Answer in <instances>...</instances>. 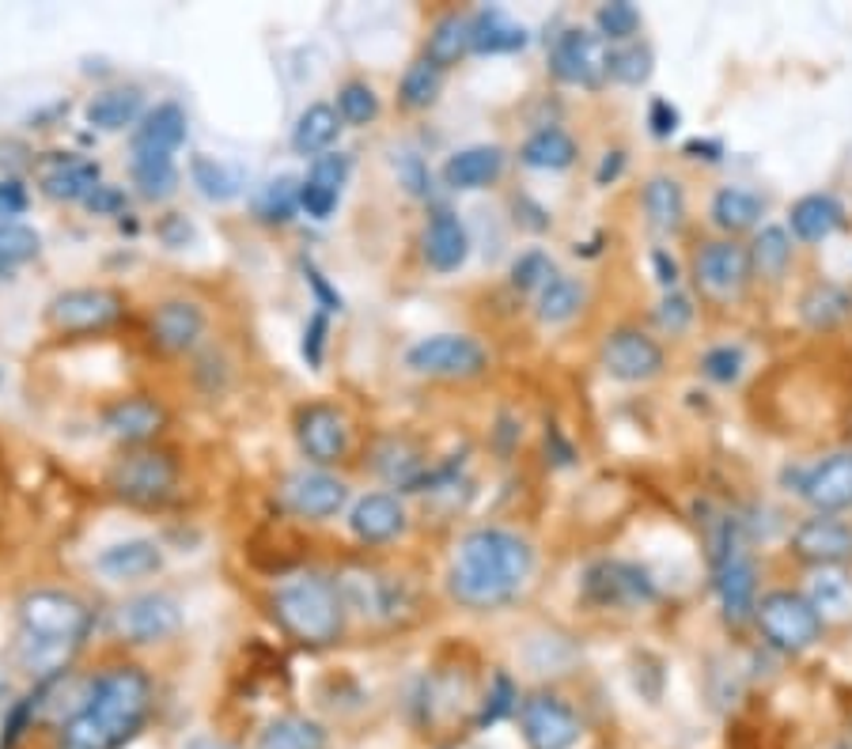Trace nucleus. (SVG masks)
I'll return each mask as SVG.
<instances>
[{"label":"nucleus","mask_w":852,"mask_h":749,"mask_svg":"<svg viewBox=\"0 0 852 749\" xmlns=\"http://www.w3.org/2000/svg\"><path fill=\"white\" fill-rule=\"evenodd\" d=\"M534 568V549L520 534L500 526H481L458 542L447 571L451 599L466 610H497L520 594Z\"/></svg>","instance_id":"nucleus-1"},{"label":"nucleus","mask_w":852,"mask_h":749,"mask_svg":"<svg viewBox=\"0 0 852 749\" xmlns=\"http://www.w3.org/2000/svg\"><path fill=\"white\" fill-rule=\"evenodd\" d=\"M152 712V681L137 667H114L91 685L83 708L65 723L57 749H122Z\"/></svg>","instance_id":"nucleus-2"},{"label":"nucleus","mask_w":852,"mask_h":749,"mask_svg":"<svg viewBox=\"0 0 852 749\" xmlns=\"http://www.w3.org/2000/svg\"><path fill=\"white\" fill-rule=\"evenodd\" d=\"M91 633V610L69 591H31L20 602V667L42 681L65 674Z\"/></svg>","instance_id":"nucleus-3"},{"label":"nucleus","mask_w":852,"mask_h":749,"mask_svg":"<svg viewBox=\"0 0 852 749\" xmlns=\"http://www.w3.org/2000/svg\"><path fill=\"white\" fill-rule=\"evenodd\" d=\"M273 610L292 636L311 647L333 644L345 625V602H341L338 583H330L319 571H304V576L281 583L273 594Z\"/></svg>","instance_id":"nucleus-4"},{"label":"nucleus","mask_w":852,"mask_h":749,"mask_svg":"<svg viewBox=\"0 0 852 749\" xmlns=\"http://www.w3.org/2000/svg\"><path fill=\"white\" fill-rule=\"evenodd\" d=\"M754 621L762 628L765 644L776 651H807L818 636H822V617L815 613V605L804 594L792 591H770L762 602L754 605Z\"/></svg>","instance_id":"nucleus-5"},{"label":"nucleus","mask_w":852,"mask_h":749,"mask_svg":"<svg viewBox=\"0 0 852 749\" xmlns=\"http://www.w3.org/2000/svg\"><path fill=\"white\" fill-rule=\"evenodd\" d=\"M406 364L417 375H432V378H478L489 367V356L474 338L463 333H436V338L417 341L406 352Z\"/></svg>","instance_id":"nucleus-6"},{"label":"nucleus","mask_w":852,"mask_h":749,"mask_svg":"<svg viewBox=\"0 0 852 749\" xmlns=\"http://www.w3.org/2000/svg\"><path fill=\"white\" fill-rule=\"evenodd\" d=\"M179 485V466L167 451H137L125 454L118 466L111 469V488L129 503H163Z\"/></svg>","instance_id":"nucleus-7"},{"label":"nucleus","mask_w":852,"mask_h":749,"mask_svg":"<svg viewBox=\"0 0 852 749\" xmlns=\"http://www.w3.org/2000/svg\"><path fill=\"white\" fill-rule=\"evenodd\" d=\"M125 315V303L114 288H69L49 299V326L57 333H95Z\"/></svg>","instance_id":"nucleus-8"},{"label":"nucleus","mask_w":852,"mask_h":749,"mask_svg":"<svg viewBox=\"0 0 852 749\" xmlns=\"http://www.w3.org/2000/svg\"><path fill=\"white\" fill-rule=\"evenodd\" d=\"M549 72L561 83H580V88H599L610 76V46L591 31H565L549 49Z\"/></svg>","instance_id":"nucleus-9"},{"label":"nucleus","mask_w":852,"mask_h":749,"mask_svg":"<svg viewBox=\"0 0 852 749\" xmlns=\"http://www.w3.org/2000/svg\"><path fill=\"white\" fill-rule=\"evenodd\" d=\"M693 276H697V288L713 299H735L750 273V254L747 247L731 239H720V242H705V247L693 254Z\"/></svg>","instance_id":"nucleus-10"},{"label":"nucleus","mask_w":852,"mask_h":749,"mask_svg":"<svg viewBox=\"0 0 852 749\" xmlns=\"http://www.w3.org/2000/svg\"><path fill=\"white\" fill-rule=\"evenodd\" d=\"M118 636L129 639V644H156V639H167L182 628V610L171 594L148 591L129 599L118 610Z\"/></svg>","instance_id":"nucleus-11"},{"label":"nucleus","mask_w":852,"mask_h":749,"mask_svg":"<svg viewBox=\"0 0 852 749\" xmlns=\"http://www.w3.org/2000/svg\"><path fill=\"white\" fill-rule=\"evenodd\" d=\"M583 594L599 605H640L656 599V587H651L648 571L637 568V564L599 560L583 576Z\"/></svg>","instance_id":"nucleus-12"},{"label":"nucleus","mask_w":852,"mask_h":749,"mask_svg":"<svg viewBox=\"0 0 852 749\" xmlns=\"http://www.w3.org/2000/svg\"><path fill=\"white\" fill-rule=\"evenodd\" d=\"M603 367L617 383H645L663 372V349L640 330H614L603 344Z\"/></svg>","instance_id":"nucleus-13"},{"label":"nucleus","mask_w":852,"mask_h":749,"mask_svg":"<svg viewBox=\"0 0 852 749\" xmlns=\"http://www.w3.org/2000/svg\"><path fill=\"white\" fill-rule=\"evenodd\" d=\"M299 451L319 466H333L349 454V420L333 406H307L296 417Z\"/></svg>","instance_id":"nucleus-14"},{"label":"nucleus","mask_w":852,"mask_h":749,"mask_svg":"<svg viewBox=\"0 0 852 749\" xmlns=\"http://www.w3.org/2000/svg\"><path fill=\"white\" fill-rule=\"evenodd\" d=\"M523 719V735H527L531 749H568L580 738V719L572 715L568 704H561L557 696H531L520 708Z\"/></svg>","instance_id":"nucleus-15"},{"label":"nucleus","mask_w":852,"mask_h":749,"mask_svg":"<svg viewBox=\"0 0 852 749\" xmlns=\"http://www.w3.org/2000/svg\"><path fill=\"white\" fill-rule=\"evenodd\" d=\"M281 496L288 511H296L299 519H330L345 508L349 488L333 474H322V469H299L284 481Z\"/></svg>","instance_id":"nucleus-16"},{"label":"nucleus","mask_w":852,"mask_h":749,"mask_svg":"<svg viewBox=\"0 0 852 749\" xmlns=\"http://www.w3.org/2000/svg\"><path fill=\"white\" fill-rule=\"evenodd\" d=\"M799 496L818 511V515H833V511L852 508V451L830 454L818 462L811 474L799 481Z\"/></svg>","instance_id":"nucleus-17"},{"label":"nucleus","mask_w":852,"mask_h":749,"mask_svg":"<svg viewBox=\"0 0 852 749\" xmlns=\"http://www.w3.org/2000/svg\"><path fill=\"white\" fill-rule=\"evenodd\" d=\"M792 549L818 568H838V564L852 560V526L830 515H815L796 526Z\"/></svg>","instance_id":"nucleus-18"},{"label":"nucleus","mask_w":852,"mask_h":749,"mask_svg":"<svg viewBox=\"0 0 852 749\" xmlns=\"http://www.w3.org/2000/svg\"><path fill=\"white\" fill-rule=\"evenodd\" d=\"M38 186L54 201H88L103 186V171L95 159L83 156H54L38 174Z\"/></svg>","instance_id":"nucleus-19"},{"label":"nucleus","mask_w":852,"mask_h":749,"mask_svg":"<svg viewBox=\"0 0 852 749\" xmlns=\"http://www.w3.org/2000/svg\"><path fill=\"white\" fill-rule=\"evenodd\" d=\"M470 258V235H466L463 220L451 208L432 213L429 227H424V262L436 273H455Z\"/></svg>","instance_id":"nucleus-20"},{"label":"nucleus","mask_w":852,"mask_h":749,"mask_svg":"<svg viewBox=\"0 0 852 749\" xmlns=\"http://www.w3.org/2000/svg\"><path fill=\"white\" fill-rule=\"evenodd\" d=\"M353 534L367 545L395 542L406 530V508L398 503V496L390 492H367L364 500H356L353 515H349Z\"/></svg>","instance_id":"nucleus-21"},{"label":"nucleus","mask_w":852,"mask_h":749,"mask_svg":"<svg viewBox=\"0 0 852 749\" xmlns=\"http://www.w3.org/2000/svg\"><path fill=\"white\" fill-rule=\"evenodd\" d=\"M95 568L103 571L114 583H129V579H145L156 576L163 568V553L152 537H129V542H114L106 545L95 557Z\"/></svg>","instance_id":"nucleus-22"},{"label":"nucleus","mask_w":852,"mask_h":749,"mask_svg":"<svg viewBox=\"0 0 852 749\" xmlns=\"http://www.w3.org/2000/svg\"><path fill=\"white\" fill-rule=\"evenodd\" d=\"M186 140V111L179 103H160L140 117L133 129V151L137 156H171Z\"/></svg>","instance_id":"nucleus-23"},{"label":"nucleus","mask_w":852,"mask_h":749,"mask_svg":"<svg viewBox=\"0 0 852 749\" xmlns=\"http://www.w3.org/2000/svg\"><path fill=\"white\" fill-rule=\"evenodd\" d=\"M163 424H167V412L152 398H125L118 406L106 409L103 417L106 435H114L118 443H148L163 432Z\"/></svg>","instance_id":"nucleus-24"},{"label":"nucleus","mask_w":852,"mask_h":749,"mask_svg":"<svg viewBox=\"0 0 852 749\" xmlns=\"http://www.w3.org/2000/svg\"><path fill=\"white\" fill-rule=\"evenodd\" d=\"M788 227L799 242H822L845 227V205L830 193H807L788 208Z\"/></svg>","instance_id":"nucleus-25"},{"label":"nucleus","mask_w":852,"mask_h":749,"mask_svg":"<svg viewBox=\"0 0 852 749\" xmlns=\"http://www.w3.org/2000/svg\"><path fill=\"white\" fill-rule=\"evenodd\" d=\"M205 333V315L197 303L190 299H171L156 310L152 318V338L167 352H186L194 349L197 338Z\"/></svg>","instance_id":"nucleus-26"},{"label":"nucleus","mask_w":852,"mask_h":749,"mask_svg":"<svg viewBox=\"0 0 852 749\" xmlns=\"http://www.w3.org/2000/svg\"><path fill=\"white\" fill-rule=\"evenodd\" d=\"M504 171V151L497 145L463 148L444 163V182L451 190H486Z\"/></svg>","instance_id":"nucleus-27"},{"label":"nucleus","mask_w":852,"mask_h":749,"mask_svg":"<svg viewBox=\"0 0 852 749\" xmlns=\"http://www.w3.org/2000/svg\"><path fill=\"white\" fill-rule=\"evenodd\" d=\"M807 602L815 613L833 625H852V571L845 568H818L807 583Z\"/></svg>","instance_id":"nucleus-28"},{"label":"nucleus","mask_w":852,"mask_h":749,"mask_svg":"<svg viewBox=\"0 0 852 749\" xmlns=\"http://www.w3.org/2000/svg\"><path fill=\"white\" fill-rule=\"evenodd\" d=\"M527 46V27L515 23L500 8H486L470 20V49L474 54H515Z\"/></svg>","instance_id":"nucleus-29"},{"label":"nucleus","mask_w":852,"mask_h":749,"mask_svg":"<svg viewBox=\"0 0 852 749\" xmlns=\"http://www.w3.org/2000/svg\"><path fill=\"white\" fill-rule=\"evenodd\" d=\"M640 201H645V216H648L651 231L674 235L682 227V220H686V193H682L679 179H671V174L648 179Z\"/></svg>","instance_id":"nucleus-30"},{"label":"nucleus","mask_w":852,"mask_h":749,"mask_svg":"<svg viewBox=\"0 0 852 749\" xmlns=\"http://www.w3.org/2000/svg\"><path fill=\"white\" fill-rule=\"evenodd\" d=\"M341 133V114L338 106L330 103H311L304 114L296 117V129H292V148L299 151V156H326V151L333 148V140H338Z\"/></svg>","instance_id":"nucleus-31"},{"label":"nucleus","mask_w":852,"mask_h":749,"mask_svg":"<svg viewBox=\"0 0 852 749\" xmlns=\"http://www.w3.org/2000/svg\"><path fill=\"white\" fill-rule=\"evenodd\" d=\"M190 179H194V186L202 190V197L216 201V205L236 201L247 186L243 171H239L236 163H228V159H216V156L190 159Z\"/></svg>","instance_id":"nucleus-32"},{"label":"nucleus","mask_w":852,"mask_h":749,"mask_svg":"<svg viewBox=\"0 0 852 749\" xmlns=\"http://www.w3.org/2000/svg\"><path fill=\"white\" fill-rule=\"evenodd\" d=\"M145 111V99H140L137 88H111V91H99L95 99L88 103V125L103 133H118L125 125H133Z\"/></svg>","instance_id":"nucleus-33"},{"label":"nucleus","mask_w":852,"mask_h":749,"mask_svg":"<svg viewBox=\"0 0 852 749\" xmlns=\"http://www.w3.org/2000/svg\"><path fill=\"white\" fill-rule=\"evenodd\" d=\"M849 315H852V292H845L841 284H815L799 299V318L811 330H833Z\"/></svg>","instance_id":"nucleus-34"},{"label":"nucleus","mask_w":852,"mask_h":749,"mask_svg":"<svg viewBox=\"0 0 852 749\" xmlns=\"http://www.w3.org/2000/svg\"><path fill=\"white\" fill-rule=\"evenodd\" d=\"M520 159L534 171H565L576 163V140L557 125H546V129L531 133L527 145L520 148Z\"/></svg>","instance_id":"nucleus-35"},{"label":"nucleus","mask_w":852,"mask_h":749,"mask_svg":"<svg viewBox=\"0 0 852 749\" xmlns=\"http://www.w3.org/2000/svg\"><path fill=\"white\" fill-rule=\"evenodd\" d=\"M765 213V201L758 193L742 190V186H724L713 197V224L728 235H739L747 227H754Z\"/></svg>","instance_id":"nucleus-36"},{"label":"nucleus","mask_w":852,"mask_h":749,"mask_svg":"<svg viewBox=\"0 0 852 749\" xmlns=\"http://www.w3.org/2000/svg\"><path fill=\"white\" fill-rule=\"evenodd\" d=\"M470 54V15L451 12L432 27L429 46H424V61H432L436 69L458 65V57Z\"/></svg>","instance_id":"nucleus-37"},{"label":"nucleus","mask_w":852,"mask_h":749,"mask_svg":"<svg viewBox=\"0 0 852 749\" xmlns=\"http://www.w3.org/2000/svg\"><path fill=\"white\" fill-rule=\"evenodd\" d=\"M750 254V273L765 276V281H781L784 273H788V262H792V239L784 227H762V231L754 235V242L747 247Z\"/></svg>","instance_id":"nucleus-38"},{"label":"nucleus","mask_w":852,"mask_h":749,"mask_svg":"<svg viewBox=\"0 0 852 749\" xmlns=\"http://www.w3.org/2000/svg\"><path fill=\"white\" fill-rule=\"evenodd\" d=\"M258 749H326V730L304 715H284L262 730Z\"/></svg>","instance_id":"nucleus-39"},{"label":"nucleus","mask_w":852,"mask_h":749,"mask_svg":"<svg viewBox=\"0 0 852 749\" xmlns=\"http://www.w3.org/2000/svg\"><path fill=\"white\" fill-rule=\"evenodd\" d=\"M299 190H304V179L296 174H277L262 186L254 201V213L262 224H288L292 216L299 213Z\"/></svg>","instance_id":"nucleus-40"},{"label":"nucleus","mask_w":852,"mask_h":749,"mask_svg":"<svg viewBox=\"0 0 852 749\" xmlns=\"http://www.w3.org/2000/svg\"><path fill=\"white\" fill-rule=\"evenodd\" d=\"M583 299H588V292H583V284L576 276H554L538 296V318L549 326H561L580 315Z\"/></svg>","instance_id":"nucleus-41"},{"label":"nucleus","mask_w":852,"mask_h":749,"mask_svg":"<svg viewBox=\"0 0 852 749\" xmlns=\"http://www.w3.org/2000/svg\"><path fill=\"white\" fill-rule=\"evenodd\" d=\"M133 186L148 201H167L179 190V167L171 156H133Z\"/></svg>","instance_id":"nucleus-42"},{"label":"nucleus","mask_w":852,"mask_h":749,"mask_svg":"<svg viewBox=\"0 0 852 749\" xmlns=\"http://www.w3.org/2000/svg\"><path fill=\"white\" fill-rule=\"evenodd\" d=\"M440 88H444V69H436L432 61H413L398 83V99L409 111H429L432 103L440 99Z\"/></svg>","instance_id":"nucleus-43"},{"label":"nucleus","mask_w":852,"mask_h":749,"mask_svg":"<svg viewBox=\"0 0 852 749\" xmlns=\"http://www.w3.org/2000/svg\"><path fill=\"white\" fill-rule=\"evenodd\" d=\"M42 250V239L35 227L12 220V224H0V276L15 273L20 265L35 262Z\"/></svg>","instance_id":"nucleus-44"},{"label":"nucleus","mask_w":852,"mask_h":749,"mask_svg":"<svg viewBox=\"0 0 852 749\" xmlns=\"http://www.w3.org/2000/svg\"><path fill=\"white\" fill-rule=\"evenodd\" d=\"M610 76L617 83H629V88L645 83L651 76V49L645 42H622V46H614L610 49Z\"/></svg>","instance_id":"nucleus-45"},{"label":"nucleus","mask_w":852,"mask_h":749,"mask_svg":"<svg viewBox=\"0 0 852 749\" xmlns=\"http://www.w3.org/2000/svg\"><path fill=\"white\" fill-rule=\"evenodd\" d=\"M595 27L603 42H629L640 31V12L629 0H610V4H599Z\"/></svg>","instance_id":"nucleus-46"},{"label":"nucleus","mask_w":852,"mask_h":749,"mask_svg":"<svg viewBox=\"0 0 852 749\" xmlns=\"http://www.w3.org/2000/svg\"><path fill=\"white\" fill-rule=\"evenodd\" d=\"M338 114H341V122H349V125L375 122V114H379V95L372 91V83L349 80L345 88L338 91Z\"/></svg>","instance_id":"nucleus-47"},{"label":"nucleus","mask_w":852,"mask_h":749,"mask_svg":"<svg viewBox=\"0 0 852 749\" xmlns=\"http://www.w3.org/2000/svg\"><path fill=\"white\" fill-rule=\"evenodd\" d=\"M554 281V262H549L542 250H527L512 262V284L520 292H531V288H546Z\"/></svg>","instance_id":"nucleus-48"},{"label":"nucleus","mask_w":852,"mask_h":749,"mask_svg":"<svg viewBox=\"0 0 852 749\" xmlns=\"http://www.w3.org/2000/svg\"><path fill=\"white\" fill-rule=\"evenodd\" d=\"M345 179H349V156H341V151H326V156H319L311 163V171H307L304 182H307V186L341 193Z\"/></svg>","instance_id":"nucleus-49"},{"label":"nucleus","mask_w":852,"mask_h":749,"mask_svg":"<svg viewBox=\"0 0 852 749\" xmlns=\"http://www.w3.org/2000/svg\"><path fill=\"white\" fill-rule=\"evenodd\" d=\"M701 372H705L713 383H735L742 372V352L731 349V344H720V349H708L701 356Z\"/></svg>","instance_id":"nucleus-50"},{"label":"nucleus","mask_w":852,"mask_h":749,"mask_svg":"<svg viewBox=\"0 0 852 749\" xmlns=\"http://www.w3.org/2000/svg\"><path fill=\"white\" fill-rule=\"evenodd\" d=\"M656 322L663 326V330L671 333H682L686 326L693 322V303L690 296H682V292H667L663 303L656 307Z\"/></svg>","instance_id":"nucleus-51"},{"label":"nucleus","mask_w":852,"mask_h":749,"mask_svg":"<svg viewBox=\"0 0 852 749\" xmlns=\"http://www.w3.org/2000/svg\"><path fill=\"white\" fill-rule=\"evenodd\" d=\"M508 712H515V685L504 674H500L497 678V693L489 696L486 712H481V723H497V719H504Z\"/></svg>","instance_id":"nucleus-52"},{"label":"nucleus","mask_w":852,"mask_h":749,"mask_svg":"<svg viewBox=\"0 0 852 749\" xmlns=\"http://www.w3.org/2000/svg\"><path fill=\"white\" fill-rule=\"evenodd\" d=\"M398 179H402V186L409 193H417V197L429 193V171H424V163L413 156V151H406V156L398 159Z\"/></svg>","instance_id":"nucleus-53"},{"label":"nucleus","mask_w":852,"mask_h":749,"mask_svg":"<svg viewBox=\"0 0 852 749\" xmlns=\"http://www.w3.org/2000/svg\"><path fill=\"white\" fill-rule=\"evenodd\" d=\"M27 208V190L15 179H0V224H12V216H20Z\"/></svg>","instance_id":"nucleus-54"},{"label":"nucleus","mask_w":852,"mask_h":749,"mask_svg":"<svg viewBox=\"0 0 852 749\" xmlns=\"http://www.w3.org/2000/svg\"><path fill=\"white\" fill-rule=\"evenodd\" d=\"M648 125L656 137H671L679 129V106H671L667 99H651L648 106Z\"/></svg>","instance_id":"nucleus-55"},{"label":"nucleus","mask_w":852,"mask_h":749,"mask_svg":"<svg viewBox=\"0 0 852 749\" xmlns=\"http://www.w3.org/2000/svg\"><path fill=\"white\" fill-rule=\"evenodd\" d=\"M83 205H88L95 216H114V213H122V208H125V193L118 186H106V182H103V186L91 193Z\"/></svg>","instance_id":"nucleus-56"},{"label":"nucleus","mask_w":852,"mask_h":749,"mask_svg":"<svg viewBox=\"0 0 852 749\" xmlns=\"http://www.w3.org/2000/svg\"><path fill=\"white\" fill-rule=\"evenodd\" d=\"M322 341H326V318L315 315L311 326L304 330V356L311 360V364H319L322 360Z\"/></svg>","instance_id":"nucleus-57"},{"label":"nucleus","mask_w":852,"mask_h":749,"mask_svg":"<svg viewBox=\"0 0 852 749\" xmlns=\"http://www.w3.org/2000/svg\"><path fill=\"white\" fill-rule=\"evenodd\" d=\"M651 262H656L659 284H663L667 292H674V288H679V265H674V258L667 254V250H656V254H651Z\"/></svg>","instance_id":"nucleus-58"},{"label":"nucleus","mask_w":852,"mask_h":749,"mask_svg":"<svg viewBox=\"0 0 852 749\" xmlns=\"http://www.w3.org/2000/svg\"><path fill=\"white\" fill-rule=\"evenodd\" d=\"M686 156L690 159H708V163H720L724 159V145L720 140H701V137H693V140H686Z\"/></svg>","instance_id":"nucleus-59"},{"label":"nucleus","mask_w":852,"mask_h":749,"mask_svg":"<svg viewBox=\"0 0 852 749\" xmlns=\"http://www.w3.org/2000/svg\"><path fill=\"white\" fill-rule=\"evenodd\" d=\"M622 171H625V151H606V159L599 163V171H595V182L599 186H610V182H614Z\"/></svg>","instance_id":"nucleus-60"},{"label":"nucleus","mask_w":852,"mask_h":749,"mask_svg":"<svg viewBox=\"0 0 852 749\" xmlns=\"http://www.w3.org/2000/svg\"><path fill=\"white\" fill-rule=\"evenodd\" d=\"M307 281H311V284H315V292H319V296L326 299V307H330V310H341V299H338V296H333V292H330V288H326V281H322V276H319V273H315V269H311V265H307Z\"/></svg>","instance_id":"nucleus-61"},{"label":"nucleus","mask_w":852,"mask_h":749,"mask_svg":"<svg viewBox=\"0 0 852 749\" xmlns=\"http://www.w3.org/2000/svg\"><path fill=\"white\" fill-rule=\"evenodd\" d=\"M186 749H231V746H224V742H216V738H194Z\"/></svg>","instance_id":"nucleus-62"},{"label":"nucleus","mask_w":852,"mask_h":749,"mask_svg":"<svg viewBox=\"0 0 852 749\" xmlns=\"http://www.w3.org/2000/svg\"><path fill=\"white\" fill-rule=\"evenodd\" d=\"M0 689H4V685H0Z\"/></svg>","instance_id":"nucleus-63"}]
</instances>
